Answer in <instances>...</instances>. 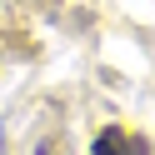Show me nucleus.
I'll list each match as a JSON object with an SVG mask.
<instances>
[{
  "label": "nucleus",
  "mask_w": 155,
  "mask_h": 155,
  "mask_svg": "<svg viewBox=\"0 0 155 155\" xmlns=\"http://www.w3.org/2000/svg\"><path fill=\"white\" fill-rule=\"evenodd\" d=\"M90 155H150V140H145V135L120 130V125H105V130L95 135Z\"/></svg>",
  "instance_id": "obj_1"
}]
</instances>
